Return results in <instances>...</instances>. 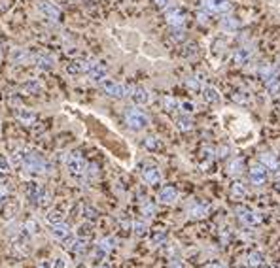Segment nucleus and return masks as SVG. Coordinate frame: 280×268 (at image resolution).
<instances>
[{
	"instance_id": "obj_1",
	"label": "nucleus",
	"mask_w": 280,
	"mask_h": 268,
	"mask_svg": "<svg viewBox=\"0 0 280 268\" xmlns=\"http://www.w3.org/2000/svg\"><path fill=\"white\" fill-rule=\"evenodd\" d=\"M21 155H23V161H21V168L33 178H40V176L51 174V164L42 157L40 153H36L33 149L21 148Z\"/></svg>"
},
{
	"instance_id": "obj_2",
	"label": "nucleus",
	"mask_w": 280,
	"mask_h": 268,
	"mask_svg": "<svg viewBox=\"0 0 280 268\" xmlns=\"http://www.w3.org/2000/svg\"><path fill=\"white\" fill-rule=\"evenodd\" d=\"M87 166H89V162L78 151H72L65 157V168L74 180H83L87 174Z\"/></svg>"
},
{
	"instance_id": "obj_3",
	"label": "nucleus",
	"mask_w": 280,
	"mask_h": 268,
	"mask_svg": "<svg viewBox=\"0 0 280 268\" xmlns=\"http://www.w3.org/2000/svg\"><path fill=\"white\" fill-rule=\"evenodd\" d=\"M25 194H27L29 202H31L33 206H36V208H46V206H49V202H51L49 191H46L40 183H34V181L27 183Z\"/></svg>"
},
{
	"instance_id": "obj_4",
	"label": "nucleus",
	"mask_w": 280,
	"mask_h": 268,
	"mask_svg": "<svg viewBox=\"0 0 280 268\" xmlns=\"http://www.w3.org/2000/svg\"><path fill=\"white\" fill-rule=\"evenodd\" d=\"M125 123L131 130H136V132H138V130H144V128L150 125V117H148L144 112L133 108V110H127L125 112Z\"/></svg>"
},
{
	"instance_id": "obj_5",
	"label": "nucleus",
	"mask_w": 280,
	"mask_h": 268,
	"mask_svg": "<svg viewBox=\"0 0 280 268\" xmlns=\"http://www.w3.org/2000/svg\"><path fill=\"white\" fill-rule=\"evenodd\" d=\"M100 87H102V91H104L106 96L116 98V100H121V98H125L127 94H129V85H123L120 81L108 80V78L100 83Z\"/></svg>"
},
{
	"instance_id": "obj_6",
	"label": "nucleus",
	"mask_w": 280,
	"mask_h": 268,
	"mask_svg": "<svg viewBox=\"0 0 280 268\" xmlns=\"http://www.w3.org/2000/svg\"><path fill=\"white\" fill-rule=\"evenodd\" d=\"M36 8H38V12H40L46 19L53 21V23H59L61 21V10L57 6H55L53 2H49V0H38L36 2Z\"/></svg>"
},
{
	"instance_id": "obj_7",
	"label": "nucleus",
	"mask_w": 280,
	"mask_h": 268,
	"mask_svg": "<svg viewBox=\"0 0 280 268\" xmlns=\"http://www.w3.org/2000/svg\"><path fill=\"white\" fill-rule=\"evenodd\" d=\"M254 51H256V49H254V46H250V44H246V46H240L239 49L231 55V62L237 64V66H244V64H248V62L252 60Z\"/></svg>"
},
{
	"instance_id": "obj_8",
	"label": "nucleus",
	"mask_w": 280,
	"mask_h": 268,
	"mask_svg": "<svg viewBox=\"0 0 280 268\" xmlns=\"http://www.w3.org/2000/svg\"><path fill=\"white\" fill-rule=\"evenodd\" d=\"M87 76H89V80L95 81V83H102V81L108 78V70L100 60L91 59V64H89V70H87Z\"/></svg>"
},
{
	"instance_id": "obj_9",
	"label": "nucleus",
	"mask_w": 280,
	"mask_h": 268,
	"mask_svg": "<svg viewBox=\"0 0 280 268\" xmlns=\"http://www.w3.org/2000/svg\"><path fill=\"white\" fill-rule=\"evenodd\" d=\"M131 100L136 104V106H144L150 102V91L146 87H142V85H129V94H127Z\"/></svg>"
},
{
	"instance_id": "obj_10",
	"label": "nucleus",
	"mask_w": 280,
	"mask_h": 268,
	"mask_svg": "<svg viewBox=\"0 0 280 268\" xmlns=\"http://www.w3.org/2000/svg\"><path fill=\"white\" fill-rule=\"evenodd\" d=\"M33 64H36V68L42 70V72H49V70L55 68V57L51 53H47V51H40V53L34 55Z\"/></svg>"
},
{
	"instance_id": "obj_11",
	"label": "nucleus",
	"mask_w": 280,
	"mask_h": 268,
	"mask_svg": "<svg viewBox=\"0 0 280 268\" xmlns=\"http://www.w3.org/2000/svg\"><path fill=\"white\" fill-rule=\"evenodd\" d=\"M248 176H250V181H252L256 187H261V185H265L267 183V178H269V170H267L263 164H254V166H250V172H248Z\"/></svg>"
},
{
	"instance_id": "obj_12",
	"label": "nucleus",
	"mask_w": 280,
	"mask_h": 268,
	"mask_svg": "<svg viewBox=\"0 0 280 268\" xmlns=\"http://www.w3.org/2000/svg\"><path fill=\"white\" fill-rule=\"evenodd\" d=\"M237 214H239V219L244 225H250V227H256V225H260L263 221V215L260 212H256V210H248V208H239L237 210Z\"/></svg>"
},
{
	"instance_id": "obj_13",
	"label": "nucleus",
	"mask_w": 280,
	"mask_h": 268,
	"mask_svg": "<svg viewBox=\"0 0 280 268\" xmlns=\"http://www.w3.org/2000/svg\"><path fill=\"white\" fill-rule=\"evenodd\" d=\"M142 180L146 181L148 185H159L161 180H163V174H161V170L155 164H148V166L142 168Z\"/></svg>"
},
{
	"instance_id": "obj_14",
	"label": "nucleus",
	"mask_w": 280,
	"mask_h": 268,
	"mask_svg": "<svg viewBox=\"0 0 280 268\" xmlns=\"http://www.w3.org/2000/svg\"><path fill=\"white\" fill-rule=\"evenodd\" d=\"M203 8H207L208 12H216V14H227L231 12V0H203Z\"/></svg>"
},
{
	"instance_id": "obj_15",
	"label": "nucleus",
	"mask_w": 280,
	"mask_h": 268,
	"mask_svg": "<svg viewBox=\"0 0 280 268\" xmlns=\"http://www.w3.org/2000/svg\"><path fill=\"white\" fill-rule=\"evenodd\" d=\"M89 64H91V59H74V60H70V62L67 64V74H70V76L87 74Z\"/></svg>"
},
{
	"instance_id": "obj_16",
	"label": "nucleus",
	"mask_w": 280,
	"mask_h": 268,
	"mask_svg": "<svg viewBox=\"0 0 280 268\" xmlns=\"http://www.w3.org/2000/svg\"><path fill=\"white\" fill-rule=\"evenodd\" d=\"M49 232H51V236H53L55 240L65 242V240H68V238L72 236V228L68 227V223L61 221V223H55V225H51Z\"/></svg>"
},
{
	"instance_id": "obj_17",
	"label": "nucleus",
	"mask_w": 280,
	"mask_h": 268,
	"mask_svg": "<svg viewBox=\"0 0 280 268\" xmlns=\"http://www.w3.org/2000/svg\"><path fill=\"white\" fill-rule=\"evenodd\" d=\"M178 191L173 187V185H167V187H163L159 191V194H157V200L161 202V204H165V206H173V204H176V200H178Z\"/></svg>"
},
{
	"instance_id": "obj_18",
	"label": "nucleus",
	"mask_w": 280,
	"mask_h": 268,
	"mask_svg": "<svg viewBox=\"0 0 280 268\" xmlns=\"http://www.w3.org/2000/svg\"><path fill=\"white\" fill-rule=\"evenodd\" d=\"M116 246H118V244H116V238H114V236H106V238L99 240L97 248H95V255H97L99 259H102V257H106L110 251H114Z\"/></svg>"
},
{
	"instance_id": "obj_19",
	"label": "nucleus",
	"mask_w": 280,
	"mask_h": 268,
	"mask_svg": "<svg viewBox=\"0 0 280 268\" xmlns=\"http://www.w3.org/2000/svg\"><path fill=\"white\" fill-rule=\"evenodd\" d=\"M10 59H12L14 64H31L34 60V55L27 49H23V47H15L10 53Z\"/></svg>"
},
{
	"instance_id": "obj_20",
	"label": "nucleus",
	"mask_w": 280,
	"mask_h": 268,
	"mask_svg": "<svg viewBox=\"0 0 280 268\" xmlns=\"http://www.w3.org/2000/svg\"><path fill=\"white\" fill-rule=\"evenodd\" d=\"M201 94H203V100L207 102V104H220L221 102V93L214 85L201 87Z\"/></svg>"
},
{
	"instance_id": "obj_21",
	"label": "nucleus",
	"mask_w": 280,
	"mask_h": 268,
	"mask_svg": "<svg viewBox=\"0 0 280 268\" xmlns=\"http://www.w3.org/2000/svg\"><path fill=\"white\" fill-rule=\"evenodd\" d=\"M167 23L171 27H182L184 23H186V15L182 12L180 8H171L167 10Z\"/></svg>"
},
{
	"instance_id": "obj_22",
	"label": "nucleus",
	"mask_w": 280,
	"mask_h": 268,
	"mask_svg": "<svg viewBox=\"0 0 280 268\" xmlns=\"http://www.w3.org/2000/svg\"><path fill=\"white\" fill-rule=\"evenodd\" d=\"M260 162L267 168V170H271V172H278L280 170V161L273 153H269V151L260 153Z\"/></svg>"
},
{
	"instance_id": "obj_23",
	"label": "nucleus",
	"mask_w": 280,
	"mask_h": 268,
	"mask_svg": "<svg viewBox=\"0 0 280 268\" xmlns=\"http://www.w3.org/2000/svg\"><path fill=\"white\" fill-rule=\"evenodd\" d=\"M187 215L191 219H205L208 215V204H203V202H195L187 208Z\"/></svg>"
},
{
	"instance_id": "obj_24",
	"label": "nucleus",
	"mask_w": 280,
	"mask_h": 268,
	"mask_svg": "<svg viewBox=\"0 0 280 268\" xmlns=\"http://www.w3.org/2000/svg\"><path fill=\"white\" fill-rule=\"evenodd\" d=\"M44 91V83L40 80H29L21 85V93L23 94H40Z\"/></svg>"
},
{
	"instance_id": "obj_25",
	"label": "nucleus",
	"mask_w": 280,
	"mask_h": 268,
	"mask_svg": "<svg viewBox=\"0 0 280 268\" xmlns=\"http://www.w3.org/2000/svg\"><path fill=\"white\" fill-rule=\"evenodd\" d=\"M220 30L226 34H235L239 30V21L231 17V15H227V17H221L220 21Z\"/></svg>"
},
{
	"instance_id": "obj_26",
	"label": "nucleus",
	"mask_w": 280,
	"mask_h": 268,
	"mask_svg": "<svg viewBox=\"0 0 280 268\" xmlns=\"http://www.w3.org/2000/svg\"><path fill=\"white\" fill-rule=\"evenodd\" d=\"M15 117L23 123V125H34L36 123V114L34 112H31V110H27V108H17L15 110Z\"/></svg>"
},
{
	"instance_id": "obj_27",
	"label": "nucleus",
	"mask_w": 280,
	"mask_h": 268,
	"mask_svg": "<svg viewBox=\"0 0 280 268\" xmlns=\"http://www.w3.org/2000/svg\"><path fill=\"white\" fill-rule=\"evenodd\" d=\"M263 83H265V89H267V93L269 94H278L280 91V76L278 72H274L273 76H269V78H265L263 80Z\"/></svg>"
},
{
	"instance_id": "obj_28",
	"label": "nucleus",
	"mask_w": 280,
	"mask_h": 268,
	"mask_svg": "<svg viewBox=\"0 0 280 268\" xmlns=\"http://www.w3.org/2000/svg\"><path fill=\"white\" fill-rule=\"evenodd\" d=\"M246 264L248 268H261L265 264V255L261 251H250L246 255Z\"/></svg>"
},
{
	"instance_id": "obj_29",
	"label": "nucleus",
	"mask_w": 280,
	"mask_h": 268,
	"mask_svg": "<svg viewBox=\"0 0 280 268\" xmlns=\"http://www.w3.org/2000/svg\"><path fill=\"white\" fill-rule=\"evenodd\" d=\"M144 148H146L148 151H159V149L163 148V144L159 142L157 136H148L146 140H144Z\"/></svg>"
},
{
	"instance_id": "obj_30",
	"label": "nucleus",
	"mask_w": 280,
	"mask_h": 268,
	"mask_svg": "<svg viewBox=\"0 0 280 268\" xmlns=\"http://www.w3.org/2000/svg\"><path fill=\"white\" fill-rule=\"evenodd\" d=\"M231 196L237 198V200L246 198V187H244L242 183H233V187H231Z\"/></svg>"
},
{
	"instance_id": "obj_31",
	"label": "nucleus",
	"mask_w": 280,
	"mask_h": 268,
	"mask_svg": "<svg viewBox=\"0 0 280 268\" xmlns=\"http://www.w3.org/2000/svg\"><path fill=\"white\" fill-rule=\"evenodd\" d=\"M76 236H80V238H86V240H89V238L93 236V225H91V221L80 225V228H78Z\"/></svg>"
},
{
	"instance_id": "obj_32",
	"label": "nucleus",
	"mask_w": 280,
	"mask_h": 268,
	"mask_svg": "<svg viewBox=\"0 0 280 268\" xmlns=\"http://www.w3.org/2000/svg\"><path fill=\"white\" fill-rule=\"evenodd\" d=\"M176 127L180 128V130H191V128H193V121L189 119V115L186 114L176 119Z\"/></svg>"
},
{
	"instance_id": "obj_33",
	"label": "nucleus",
	"mask_w": 280,
	"mask_h": 268,
	"mask_svg": "<svg viewBox=\"0 0 280 268\" xmlns=\"http://www.w3.org/2000/svg\"><path fill=\"white\" fill-rule=\"evenodd\" d=\"M140 212H142V215H144L146 219H152V217L155 215V206L150 200H144L142 202V208H140Z\"/></svg>"
},
{
	"instance_id": "obj_34",
	"label": "nucleus",
	"mask_w": 280,
	"mask_h": 268,
	"mask_svg": "<svg viewBox=\"0 0 280 268\" xmlns=\"http://www.w3.org/2000/svg\"><path fill=\"white\" fill-rule=\"evenodd\" d=\"M180 106V102L173 98V96H163V108L167 110V112H174L176 108Z\"/></svg>"
},
{
	"instance_id": "obj_35",
	"label": "nucleus",
	"mask_w": 280,
	"mask_h": 268,
	"mask_svg": "<svg viewBox=\"0 0 280 268\" xmlns=\"http://www.w3.org/2000/svg\"><path fill=\"white\" fill-rule=\"evenodd\" d=\"M133 228H134V234L136 236H146L148 234V223L146 221H134L133 223Z\"/></svg>"
},
{
	"instance_id": "obj_36",
	"label": "nucleus",
	"mask_w": 280,
	"mask_h": 268,
	"mask_svg": "<svg viewBox=\"0 0 280 268\" xmlns=\"http://www.w3.org/2000/svg\"><path fill=\"white\" fill-rule=\"evenodd\" d=\"M46 219H47V223H49V225L61 223V221H63V212H61V210H51V212L46 215Z\"/></svg>"
},
{
	"instance_id": "obj_37",
	"label": "nucleus",
	"mask_w": 280,
	"mask_h": 268,
	"mask_svg": "<svg viewBox=\"0 0 280 268\" xmlns=\"http://www.w3.org/2000/svg\"><path fill=\"white\" fill-rule=\"evenodd\" d=\"M12 172V162L6 157H0V178H4Z\"/></svg>"
},
{
	"instance_id": "obj_38",
	"label": "nucleus",
	"mask_w": 280,
	"mask_h": 268,
	"mask_svg": "<svg viewBox=\"0 0 280 268\" xmlns=\"http://www.w3.org/2000/svg\"><path fill=\"white\" fill-rule=\"evenodd\" d=\"M242 166H244L242 159H235V161H231V164H229V174L239 176L240 172H242Z\"/></svg>"
},
{
	"instance_id": "obj_39",
	"label": "nucleus",
	"mask_w": 280,
	"mask_h": 268,
	"mask_svg": "<svg viewBox=\"0 0 280 268\" xmlns=\"http://www.w3.org/2000/svg\"><path fill=\"white\" fill-rule=\"evenodd\" d=\"M10 200V187L4 185V183H0V208Z\"/></svg>"
},
{
	"instance_id": "obj_40",
	"label": "nucleus",
	"mask_w": 280,
	"mask_h": 268,
	"mask_svg": "<svg viewBox=\"0 0 280 268\" xmlns=\"http://www.w3.org/2000/svg\"><path fill=\"white\" fill-rule=\"evenodd\" d=\"M83 217H86L87 221H95L99 217V212L93 206H83Z\"/></svg>"
},
{
	"instance_id": "obj_41",
	"label": "nucleus",
	"mask_w": 280,
	"mask_h": 268,
	"mask_svg": "<svg viewBox=\"0 0 280 268\" xmlns=\"http://www.w3.org/2000/svg\"><path fill=\"white\" fill-rule=\"evenodd\" d=\"M186 87L191 89V91H201V83L197 78H187L186 80Z\"/></svg>"
},
{
	"instance_id": "obj_42",
	"label": "nucleus",
	"mask_w": 280,
	"mask_h": 268,
	"mask_svg": "<svg viewBox=\"0 0 280 268\" xmlns=\"http://www.w3.org/2000/svg\"><path fill=\"white\" fill-rule=\"evenodd\" d=\"M180 110L184 112V114H193L195 104L193 102H189V100H184V102H180Z\"/></svg>"
},
{
	"instance_id": "obj_43",
	"label": "nucleus",
	"mask_w": 280,
	"mask_h": 268,
	"mask_svg": "<svg viewBox=\"0 0 280 268\" xmlns=\"http://www.w3.org/2000/svg\"><path fill=\"white\" fill-rule=\"evenodd\" d=\"M23 227H25L29 232H31V236H34V234H38V232H40V228H38V223H36V221H27L25 225H23Z\"/></svg>"
},
{
	"instance_id": "obj_44",
	"label": "nucleus",
	"mask_w": 280,
	"mask_h": 268,
	"mask_svg": "<svg viewBox=\"0 0 280 268\" xmlns=\"http://www.w3.org/2000/svg\"><path fill=\"white\" fill-rule=\"evenodd\" d=\"M173 38L176 42H182L184 38H186V30H184L182 27H174L173 28Z\"/></svg>"
},
{
	"instance_id": "obj_45",
	"label": "nucleus",
	"mask_w": 280,
	"mask_h": 268,
	"mask_svg": "<svg viewBox=\"0 0 280 268\" xmlns=\"http://www.w3.org/2000/svg\"><path fill=\"white\" fill-rule=\"evenodd\" d=\"M233 100L237 102V104H246L248 96L244 94V91H235V93H233Z\"/></svg>"
},
{
	"instance_id": "obj_46",
	"label": "nucleus",
	"mask_w": 280,
	"mask_h": 268,
	"mask_svg": "<svg viewBox=\"0 0 280 268\" xmlns=\"http://www.w3.org/2000/svg\"><path fill=\"white\" fill-rule=\"evenodd\" d=\"M165 240H167V234H165L163 230H159V232H155V234H154V238H152V244L159 246V244H163Z\"/></svg>"
},
{
	"instance_id": "obj_47",
	"label": "nucleus",
	"mask_w": 280,
	"mask_h": 268,
	"mask_svg": "<svg viewBox=\"0 0 280 268\" xmlns=\"http://www.w3.org/2000/svg\"><path fill=\"white\" fill-rule=\"evenodd\" d=\"M195 53H197V47H195V44H187V46L184 47V55H186V57H193Z\"/></svg>"
},
{
	"instance_id": "obj_48",
	"label": "nucleus",
	"mask_w": 280,
	"mask_h": 268,
	"mask_svg": "<svg viewBox=\"0 0 280 268\" xmlns=\"http://www.w3.org/2000/svg\"><path fill=\"white\" fill-rule=\"evenodd\" d=\"M203 268H226V266H223L220 261H208V262H205V266Z\"/></svg>"
},
{
	"instance_id": "obj_49",
	"label": "nucleus",
	"mask_w": 280,
	"mask_h": 268,
	"mask_svg": "<svg viewBox=\"0 0 280 268\" xmlns=\"http://www.w3.org/2000/svg\"><path fill=\"white\" fill-rule=\"evenodd\" d=\"M155 2V6L159 8V10H167L169 4H171V0H154Z\"/></svg>"
},
{
	"instance_id": "obj_50",
	"label": "nucleus",
	"mask_w": 280,
	"mask_h": 268,
	"mask_svg": "<svg viewBox=\"0 0 280 268\" xmlns=\"http://www.w3.org/2000/svg\"><path fill=\"white\" fill-rule=\"evenodd\" d=\"M167 268H184V264H182L178 259H171V261H169V266Z\"/></svg>"
},
{
	"instance_id": "obj_51",
	"label": "nucleus",
	"mask_w": 280,
	"mask_h": 268,
	"mask_svg": "<svg viewBox=\"0 0 280 268\" xmlns=\"http://www.w3.org/2000/svg\"><path fill=\"white\" fill-rule=\"evenodd\" d=\"M199 21H201V23H207V21H208V15L207 14H199Z\"/></svg>"
},
{
	"instance_id": "obj_52",
	"label": "nucleus",
	"mask_w": 280,
	"mask_h": 268,
	"mask_svg": "<svg viewBox=\"0 0 280 268\" xmlns=\"http://www.w3.org/2000/svg\"><path fill=\"white\" fill-rule=\"evenodd\" d=\"M55 268H65V262L61 261V259H57V261H55Z\"/></svg>"
},
{
	"instance_id": "obj_53",
	"label": "nucleus",
	"mask_w": 280,
	"mask_h": 268,
	"mask_svg": "<svg viewBox=\"0 0 280 268\" xmlns=\"http://www.w3.org/2000/svg\"><path fill=\"white\" fill-rule=\"evenodd\" d=\"M274 68H276V70L280 72V55H278V60H276V66H274Z\"/></svg>"
},
{
	"instance_id": "obj_54",
	"label": "nucleus",
	"mask_w": 280,
	"mask_h": 268,
	"mask_svg": "<svg viewBox=\"0 0 280 268\" xmlns=\"http://www.w3.org/2000/svg\"><path fill=\"white\" fill-rule=\"evenodd\" d=\"M0 62H2V46H0Z\"/></svg>"
},
{
	"instance_id": "obj_55",
	"label": "nucleus",
	"mask_w": 280,
	"mask_h": 268,
	"mask_svg": "<svg viewBox=\"0 0 280 268\" xmlns=\"http://www.w3.org/2000/svg\"><path fill=\"white\" fill-rule=\"evenodd\" d=\"M267 268H276V266H267Z\"/></svg>"
},
{
	"instance_id": "obj_56",
	"label": "nucleus",
	"mask_w": 280,
	"mask_h": 268,
	"mask_svg": "<svg viewBox=\"0 0 280 268\" xmlns=\"http://www.w3.org/2000/svg\"><path fill=\"white\" fill-rule=\"evenodd\" d=\"M99 268H108V266H99Z\"/></svg>"
}]
</instances>
